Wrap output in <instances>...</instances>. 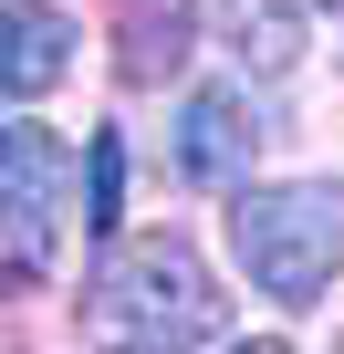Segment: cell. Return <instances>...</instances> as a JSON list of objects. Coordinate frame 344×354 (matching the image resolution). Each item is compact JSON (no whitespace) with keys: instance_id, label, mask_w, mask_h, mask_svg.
I'll return each mask as SVG.
<instances>
[{"instance_id":"6da1fadb","label":"cell","mask_w":344,"mask_h":354,"mask_svg":"<svg viewBox=\"0 0 344 354\" xmlns=\"http://www.w3.org/2000/svg\"><path fill=\"white\" fill-rule=\"evenodd\" d=\"M73 313H84V333L105 354H188V344H209L230 323V302H219V281H209V261L188 240H125V250H105V271L84 281Z\"/></svg>"},{"instance_id":"7a4b0ae2","label":"cell","mask_w":344,"mask_h":354,"mask_svg":"<svg viewBox=\"0 0 344 354\" xmlns=\"http://www.w3.org/2000/svg\"><path fill=\"white\" fill-rule=\"evenodd\" d=\"M230 261L261 302H323L344 271V177H271L230 198Z\"/></svg>"},{"instance_id":"3957f363","label":"cell","mask_w":344,"mask_h":354,"mask_svg":"<svg viewBox=\"0 0 344 354\" xmlns=\"http://www.w3.org/2000/svg\"><path fill=\"white\" fill-rule=\"evenodd\" d=\"M251 156H261V104L240 84H209L178 104V177L188 188H251Z\"/></svg>"},{"instance_id":"277c9868","label":"cell","mask_w":344,"mask_h":354,"mask_svg":"<svg viewBox=\"0 0 344 354\" xmlns=\"http://www.w3.org/2000/svg\"><path fill=\"white\" fill-rule=\"evenodd\" d=\"M84 188V156L73 136L32 125V115H0V209H32V219H63Z\"/></svg>"},{"instance_id":"5b68a950","label":"cell","mask_w":344,"mask_h":354,"mask_svg":"<svg viewBox=\"0 0 344 354\" xmlns=\"http://www.w3.org/2000/svg\"><path fill=\"white\" fill-rule=\"evenodd\" d=\"M73 53H84L73 11H53V0H0V104L53 94L73 73Z\"/></svg>"},{"instance_id":"8992f818","label":"cell","mask_w":344,"mask_h":354,"mask_svg":"<svg viewBox=\"0 0 344 354\" xmlns=\"http://www.w3.org/2000/svg\"><path fill=\"white\" fill-rule=\"evenodd\" d=\"M188 42H199V0H125L115 11V73L125 84L188 73Z\"/></svg>"},{"instance_id":"52a82bcc","label":"cell","mask_w":344,"mask_h":354,"mask_svg":"<svg viewBox=\"0 0 344 354\" xmlns=\"http://www.w3.org/2000/svg\"><path fill=\"white\" fill-rule=\"evenodd\" d=\"M219 42L240 73H292L302 63V0H219Z\"/></svg>"},{"instance_id":"ba28073f","label":"cell","mask_w":344,"mask_h":354,"mask_svg":"<svg viewBox=\"0 0 344 354\" xmlns=\"http://www.w3.org/2000/svg\"><path fill=\"white\" fill-rule=\"evenodd\" d=\"M53 281V219L0 209V292H42Z\"/></svg>"},{"instance_id":"9c48e42d","label":"cell","mask_w":344,"mask_h":354,"mask_svg":"<svg viewBox=\"0 0 344 354\" xmlns=\"http://www.w3.org/2000/svg\"><path fill=\"white\" fill-rule=\"evenodd\" d=\"M125 219V136L94 125L84 136V230H115Z\"/></svg>"},{"instance_id":"30bf717a","label":"cell","mask_w":344,"mask_h":354,"mask_svg":"<svg viewBox=\"0 0 344 354\" xmlns=\"http://www.w3.org/2000/svg\"><path fill=\"white\" fill-rule=\"evenodd\" d=\"M230 354H292V344H282V333H251V344H230Z\"/></svg>"},{"instance_id":"8fae6325","label":"cell","mask_w":344,"mask_h":354,"mask_svg":"<svg viewBox=\"0 0 344 354\" xmlns=\"http://www.w3.org/2000/svg\"><path fill=\"white\" fill-rule=\"evenodd\" d=\"M313 11H344V0H313Z\"/></svg>"},{"instance_id":"7c38bea8","label":"cell","mask_w":344,"mask_h":354,"mask_svg":"<svg viewBox=\"0 0 344 354\" xmlns=\"http://www.w3.org/2000/svg\"><path fill=\"white\" fill-rule=\"evenodd\" d=\"M334 354H344V333H334Z\"/></svg>"}]
</instances>
